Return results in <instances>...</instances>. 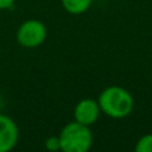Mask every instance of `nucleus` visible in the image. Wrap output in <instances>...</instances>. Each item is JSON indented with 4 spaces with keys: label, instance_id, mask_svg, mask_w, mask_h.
<instances>
[{
    "label": "nucleus",
    "instance_id": "nucleus-1",
    "mask_svg": "<svg viewBox=\"0 0 152 152\" xmlns=\"http://www.w3.org/2000/svg\"><path fill=\"white\" fill-rule=\"evenodd\" d=\"M100 111L112 119L127 118L134 110V97L126 88L110 86L100 92L97 97Z\"/></svg>",
    "mask_w": 152,
    "mask_h": 152
},
{
    "label": "nucleus",
    "instance_id": "nucleus-2",
    "mask_svg": "<svg viewBox=\"0 0 152 152\" xmlns=\"http://www.w3.org/2000/svg\"><path fill=\"white\" fill-rule=\"evenodd\" d=\"M59 139L60 151L63 152H87L94 142L89 127L75 120L63 127L59 134Z\"/></svg>",
    "mask_w": 152,
    "mask_h": 152
},
{
    "label": "nucleus",
    "instance_id": "nucleus-3",
    "mask_svg": "<svg viewBox=\"0 0 152 152\" xmlns=\"http://www.w3.org/2000/svg\"><path fill=\"white\" fill-rule=\"evenodd\" d=\"M47 39V27L37 19H29L16 31V42L24 48H37Z\"/></svg>",
    "mask_w": 152,
    "mask_h": 152
},
{
    "label": "nucleus",
    "instance_id": "nucleus-4",
    "mask_svg": "<svg viewBox=\"0 0 152 152\" xmlns=\"http://www.w3.org/2000/svg\"><path fill=\"white\" fill-rule=\"evenodd\" d=\"M20 131L12 118L0 113V152H10L19 142Z\"/></svg>",
    "mask_w": 152,
    "mask_h": 152
},
{
    "label": "nucleus",
    "instance_id": "nucleus-5",
    "mask_svg": "<svg viewBox=\"0 0 152 152\" xmlns=\"http://www.w3.org/2000/svg\"><path fill=\"white\" fill-rule=\"evenodd\" d=\"M100 105L97 100L94 99H83L75 105L74 110V119L77 123L84 126H92L97 121L100 116Z\"/></svg>",
    "mask_w": 152,
    "mask_h": 152
},
{
    "label": "nucleus",
    "instance_id": "nucleus-6",
    "mask_svg": "<svg viewBox=\"0 0 152 152\" xmlns=\"http://www.w3.org/2000/svg\"><path fill=\"white\" fill-rule=\"evenodd\" d=\"M94 0H61L63 8L71 15H81L89 7Z\"/></svg>",
    "mask_w": 152,
    "mask_h": 152
},
{
    "label": "nucleus",
    "instance_id": "nucleus-7",
    "mask_svg": "<svg viewBox=\"0 0 152 152\" xmlns=\"http://www.w3.org/2000/svg\"><path fill=\"white\" fill-rule=\"evenodd\" d=\"M135 150L136 152H152V134H147L140 137Z\"/></svg>",
    "mask_w": 152,
    "mask_h": 152
},
{
    "label": "nucleus",
    "instance_id": "nucleus-8",
    "mask_svg": "<svg viewBox=\"0 0 152 152\" xmlns=\"http://www.w3.org/2000/svg\"><path fill=\"white\" fill-rule=\"evenodd\" d=\"M44 145L48 151H60V139H59V136H50L45 139Z\"/></svg>",
    "mask_w": 152,
    "mask_h": 152
},
{
    "label": "nucleus",
    "instance_id": "nucleus-9",
    "mask_svg": "<svg viewBox=\"0 0 152 152\" xmlns=\"http://www.w3.org/2000/svg\"><path fill=\"white\" fill-rule=\"evenodd\" d=\"M15 4V0H0V11L10 10Z\"/></svg>",
    "mask_w": 152,
    "mask_h": 152
}]
</instances>
